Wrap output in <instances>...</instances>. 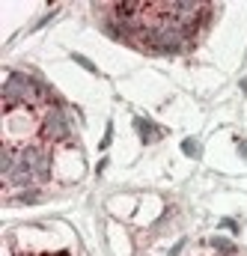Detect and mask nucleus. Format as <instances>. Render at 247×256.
<instances>
[{"label": "nucleus", "mask_w": 247, "mask_h": 256, "mask_svg": "<svg viewBox=\"0 0 247 256\" xmlns=\"http://www.w3.org/2000/svg\"><path fill=\"white\" fill-rule=\"evenodd\" d=\"M182 248H185V242H179V244H176V248L170 250V256H179V254H182Z\"/></svg>", "instance_id": "obj_7"}, {"label": "nucleus", "mask_w": 247, "mask_h": 256, "mask_svg": "<svg viewBox=\"0 0 247 256\" xmlns=\"http://www.w3.org/2000/svg\"><path fill=\"white\" fill-rule=\"evenodd\" d=\"M182 152H185V155H190V158H200V152H202V149H200V143H196L194 137H188L185 143H182Z\"/></svg>", "instance_id": "obj_5"}, {"label": "nucleus", "mask_w": 247, "mask_h": 256, "mask_svg": "<svg viewBox=\"0 0 247 256\" xmlns=\"http://www.w3.org/2000/svg\"><path fill=\"white\" fill-rule=\"evenodd\" d=\"M54 256H68V254H54Z\"/></svg>", "instance_id": "obj_9"}, {"label": "nucleus", "mask_w": 247, "mask_h": 256, "mask_svg": "<svg viewBox=\"0 0 247 256\" xmlns=\"http://www.w3.org/2000/svg\"><path fill=\"white\" fill-rule=\"evenodd\" d=\"M42 143H62L68 137V122H66V114L62 110H48L45 114V122H42Z\"/></svg>", "instance_id": "obj_2"}, {"label": "nucleus", "mask_w": 247, "mask_h": 256, "mask_svg": "<svg viewBox=\"0 0 247 256\" xmlns=\"http://www.w3.org/2000/svg\"><path fill=\"white\" fill-rule=\"evenodd\" d=\"M212 248L220 250V254H226V256H236V244L226 242V238H212Z\"/></svg>", "instance_id": "obj_4"}, {"label": "nucleus", "mask_w": 247, "mask_h": 256, "mask_svg": "<svg viewBox=\"0 0 247 256\" xmlns=\"http://www.w3.org/2000/svg\"><path fill=\"white\" fill-rule=\"evenodd\" d=\"M74 63H80V66H84V68H86V72H96V66L90 63L86 57H80V54H74Z\"/></svg>", "instance_id": "obj_6"}, {"label": "nucleus", "mask_w": 247, "mask_h": 256, "mask_svg": "<svg viewBox=\"0 0 247 256\" xmlns=\"http://www.w3.org/2000/svg\"><path fill=\"white\" fill-rule=\"evenodd\" d=\"M238 152H242V155L247 158V143H244V140H238Z\"/></svg>", "instance_id": "obj_8"}, {"label": "nucleus", "mask_w": 247, "mask_h": 256, "mask_svg": "<svg viewBox=\"0 0 247 256\" xmlns=\"http://www.w3.org/2000/svg\"><path fill=\"white\" fill-rule=\"evenodd\" d=\"M134 126H137V131H140V140H143V143H152V140H158V128L152 126L149 120L137 116V120H134Z\"/></svg>", "instance_id": "obj_3"}, {"label": "nucleus", "mask_w": 247, "mask_h": 256, "mask_svg": "<svg viewBox=\"0 0 247 256\" xmlns=\"http://www.w3.org/2000/svg\"><path fill=\"white\" fill-rule=\"evenodd\" d=\"M21 161L33 170L36 179H48L51 176V155L45 146H24L21 149Z\"/></svg>", "instance_id": "obj_1"}]
</instances>
